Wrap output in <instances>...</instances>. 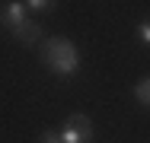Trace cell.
I'll return each mask as SVG.
<instances>
[{
	"label": "cell",
	"instance_id": "1",
	"mask_svg": "<svg viewBox=\"0 0 150 143\" xmlns=\"http://www.w3.org/2000/svg\"><path fill=\"white\" fill-rule=\"evenodd\" d=\"M45 64L61 76H70L80 70V54L67 38H51V41H45Z\"/></svg>",
	"mask_w": 150,
	"mask_h": 143
},
{
	"label": "cell",
	"instance_id": "3",
	"mask_svg": "<svg viewBox=\"0 0 150 143\" xmlns=\"http://www.w3.org/2000/svg\"><path fill=\"white\" fill-rule=\"evenodd\" d=\"M3 22H6V26H23V22H26V3H19V0H16V3H10V6H6V13H3Z\"/></svg>",
	"mask_w": 150,
	"mask_h": 143
},
{
	"label": "cell",
	"instance_id": "5",
	"mask_svg": "<svg viewBox=\"0 0 150 143\" xmlns=\"http://www.w3.org/2000/svg\"><path fill=\"white\" fill-rule=\"evenodd\" d=\"M134 92H137V99H141L144 105H150V80H141V83H137V89H134Z\"/></svg>",
	"mask_w": 150,
	"mask_h": 143
},
{
	"label": "cell",
	"instance_id": "2",
	"mask_svg": "<svg viewBox=\"0 0 150 143\" xmlns=\"http://www.w3.org/2000/svg\"><path fill=\"white\" fill-rule=\"evenodd\" d=\"M61 143H90L93 137V124L86 114H74L67 124H64V130H58Z\"/></svg>",
	"mask_w": 150,
	"mask_h": 143
},
{
	"label": "cell",
	"instance_id": "4",
	"mask_svg": "<svg viewBox=\"0 0 150 143\" xmlns=\"http://www.w3.org/2000/svg\"><path fill=\"white\" fill-rule=\"evenodd\" d=\"M38 35H42V29H38V22H32V19H26L23 26H16V38L26 41V45H35Z\"/></svg>",
	"mask_w": 150,
	"mask_h": 143
},
{
	"label": "cell",
	"instance_id": "8",
	"mask_svg": "<svg viewBox=\"0 0 150 143\" xmlns=\"http://www.w3.org/2000/svg\"><path fill=\"white\" fill-rule=\"evenodd\" d=\"M42 143H61V137H58V130H48L45 137H42Z\"/></svg>",
	"mask_w": 150,
	"mask_h": 143
},
{
	"label": "cell",
	"instance_id": "6",
	"mask_svg": "<svg viewBox=\"0 0 150 143\" xmlns=\"http://www.w3.org/2000/svg\"><path fill=\"white\" fill-rule=\"evenodd\" d=\"M137 32H141V41H147V45H150V19H147V22H141Z\"/></svg>",
	"mask_w": 150,
	"mask_h": 143
},
{
	"label": "cell",
	"instance_id": "7",
	"mask_svg": "<svg viewBox=\"0 0 150 143\" xmlns=\"http://www.w3.org/2000/svg\"><path fill=\"white\" fill-rule=\"evenodd\" d=\"M48 6H54V3H48V0H32V3H26V10H48Z\"/></svg>",
	"mask_w": 150,
	"mask_h": 143
}]
</instances>
